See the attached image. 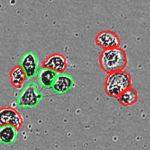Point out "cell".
I'll list each match as a JSON object with an SVG mask.
<instances>
[{
  "label": "cell",
  "instance_id": "1",
  "mask_svg": "<svg viewBox=\"0 0 150 150\" xmlns=\"http://www.w3.org/2000/svg\"><path fill=\"white\" fill-rule=\"evenodd\" d=\"M101 67L106 73L124 71L128 64L127 54L122 48L104 50L99 58Z\"/></svg>",
  "mask_w": 150,
  "mask_h": 150
},
{
  "label": "cell",
  "instance_id": "2",
  "mask_svg": "<svg viewBox=\"0 0 150 150\" xmlns=\"http://www.w3.org/2000/svg\"><path fill=\"white\" fill-rule=\"evenodd\" d=\"M104 85L107 94L117 98L123 92L132 87L131 76L124 71L111 73L108 74Z\"/></svg>",
  "mask_w": 150,
  "mask_h": 150
},
{
  "label": "cell",
  "instance_id": "3",
  "mask_svg": "<svg viewBox=\"0 0 150 150\" xmlns=\"http://www.w3.org/2000/svg\"><path fill=\"white\" fill-rule=\"evenodd\" d=\"M43 97V95L37 90V86L34 82L27 84L23 88L17 100V106L24 108L37 107Z\"/></svg>",
  "mask_w": 150,
  "mask_h": 150
},
{
  "label": "cell",
  "instance_id": "4",
  "mask_svg": "<svg viewBox=\"0 0 150 150\" xmlns=\"http://www.w3.org/2000/svg\"><path fill=\"white\" fill-rule=\"evenodd\" d=\"M24 124V118L17 110L12 107L0 108V126L9 125L20 130Z\"/></svg>",
  "mask_w": 150,
  "mask_h": 150
},
{
  "label": "cell",
  "instance_id": "5",
  "mask_svg": "<svg viewBox=\"0 0 150 150\" xmlns=\"http://www.w3.org/2000/svg\"><path fill=\"white\" fill-rule=\"evenodd\" d=\"M95 43L104 50L119 48L121 42L116 33L110 30H103L96 36Z\"/></svg>",
  "mask_w": 150,
  "mask_h": 150
},
{
  "label": "cell",
  "instance_id": "6",
  "mask_svg": "<svg viewBox=\"0 0 150 150\" xmlns=\"http://www.w3.org/2000/svg\"><path fill=\"white\" fill-rule=\"evenodd\" d=\"M67 67L66 57L60 53H54L50 55L42 63V67L50 69L58 74L63 73Z\"/></svg>",
  "mask_w": 150,
  "mask_h": 150
},
{
  "label": "cell",
  "instance_id": "7",
  "mask_svg": "<svg viewBox=\"0 0 150 150\" xmlns=\"http://www.w3.org/2000/svg\"><path fill=\"white\" fill-rule=\"evenodd\" d=\"M20 65L25 72L27 79L34 78L38 70V60L36 55L31 52H26L21 59Z\"/></svg>",
  "mask_w": 150,
  "mask_h": 150
},
{
  "label": "cell",
  "instance_id": "8",
  "mask_svg": "<svg viewBox=\"0 0 150 150\" xmlns=\"http://www.w3.org/2000/svg\"><path fill=\"white\" fill-rule=\"evenodd\" d=\"M74 86V80L71 75L67 74H59L57 75L52 88L55 93L64 95L68 93Z\"/></svg>",
  "mask_w": 150,
  "mask_h": 150
},
{
  "label": "cell",
  "instance_id": "9",
  "mask_svg": "<svg viewBox=\"0 0 150 150\" xmlns=\"http://www.w3.org/2000/svg\"><path fill=\"white\" fill-rule=\"evenodd\" d=\"M58 74L48 68L42 67L38 75L40 85L45 88H52Z\"/></svg>",
  "mask_w": 150,
  "mask_h": 150
},
{
  "label": "cell",
  "instance_id": "10",
  "mask_svg": "<svg viewBox=\"0 0 150 150\" xmlns=\"http://www.w3.org/2000/svg\"><path fill=\"white\" fill-rule=\"evenodd\" d=\"M18 131L9 125L0 126V143L3 145H10L15 142Z\"/></svg>",
  "mask_w": 150,
  "mask_h": 150
},
{
  "label": "cell",
  "instance_id": "11",
  "mask_svg": "<svg viewBox=\"0 0 150 150\" xmlns=\"http://www.w3.org/2000/svg\"><path fill=\"white\" fill-rule=\"evenodd\" d=\"M11 84L16 89H20L22 87L27 77L20 65L16 66L11 70L10 73Z\"/></svg>",
  "mask_w": 150,
  "mask_h": 150
},
{
  "label": "cell",
  "instance_id": "12",
  "mask_svg": "<svg viewBox=\"0 0 150 150\" xmlns=\"http://www.w3.org/2000/svg\"><path fill=\"white\" fill-rule=\"evenodd\" d=\"M138 98L137 91L135 88L131 87L123 92L117 98L122 105L127 107L135 104Z\"/></svg>",
  "mask_w": 150,
  "mask_h": 150
}]
</instances>
